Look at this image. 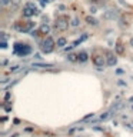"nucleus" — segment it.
Masks as SVG:
<instances>
[{
    "label": "nucleus",
    "mask_w": 133,
    "mask_h": 137,
    "mask_svg": "<svg viewBox=\"0 0 133 137\" xmlns=\"http://www.w3.org/2000/svg\"><path fill=\"white\" fill-rule=\"evenodd\" d=\"M86 39H87V34H83V36H82V37H80V39H77V40H76V41H74V43H73V46H74V47H76V46H77V44H80V43H83V41H84V40H86Z\"/></svg>",
    "instance_id": "18"
},
{
    "label": "nucleus",
    "mask_w": 133,
    "mask_h": 137,
    "mask_svg": "<svg viewBox=\"0 0 133 137\" xmlns=\"http://www.w3.org/2000/svg\"><path fill=\"white\" fill-rule=\"evenodd\" d=\"M86 23H87V24H93V26H96V24H97V20H96L95 17L87 16V17H86Z\"/></svg>",
    "instance_id": "16"
},
{
    "label": "nucleus",
    "mask_w": 133,
    "mask_h": 137,
    "mask_svg": "<svg viewBox=\"0 0 133 137\" xmlns=\"http://www.w3.org/2000/svg\"><path fill=\"white\" fill-rule=\"evenodd\" d=\"M123 106H125V103H117V104H114V106H113V107H112V109H113V110L116 111V110H119V109H122Z\"/></svg>",
    "instance_id": "21"
},
{
    "label": "nucleus",
    "mask_w": 133,
    "mask_h": 137,
    "mask_svg": "<svg viewBox=\"0 0 133 137\" xmlns=\"http://www.w3.org/2000/svg\"><path fill=\"white\" fill-rule=\"evenodd\" d=\"M79 54V62L80 63H86L87 60H89V54L86 53V51H80V53H77Z\"/></svg>",
    "instance_id": "11"
},
{
    "label": "nucleus",
    "mask_w": 133,
    "mask_h": 137,
    "mask_svg": "<svg viewBox=\"0 0 133 137\" xmlns=\"http://www.w3.org/2000/svg\"><path fill=\"white\" fill-rule=\"evenodd\" d=\"M40 4L42 6H46L47 4V0H40Z\"/></svg>",
    "instance_id": "25"
},
{
    "label": "nucleus",
    "mask_w": 133,
    "mask_h": 137,
    "mask_svg": "<svg viewBox=\"0 0 133 137\" xmlns=\"http://www.w3.org/2000/svg\"><path fill=\"white\" fill-rule=\"evenodd\" d=\"M129 102H133V97H132V99H130V100H129Z\"/></svg>",
    "instance_id": "27"
},
{
    "label": "nucleus",
    "mask_w": 133,
    "mask_h": 137,
    "mask_svg": "<svg viewBox=\"0 0 133 137\" xmlns=\"http://www.w3.org/2000/svg\"><path fill=\"white\" fill-rule=\"evenodd\" d=\"M33 67H53L52 63H33Z\"/></svg>",
    "instance_id": "14"
},
{
    "label": "nucleus",
    "mask_w": 133,
    "mask_h": 137,
    "mask_svg": "<svg viewBox=\"0 0 133 137\" xmlns=\"http://www.w3.org/2000/svg\"><path fill=\"white\" fill-rule=\"evenodd\" d=\"M69 26H70V23H69V17L66 14L56 17V20H54V29L57 32H65L69 29Z\"/></svg>",
    "instance_id": "1"
},
{
    "label": "nucleus",
    "mask_w": 133,
    "mask_h": 137,
    "mask_svg": "<svg viewBox=\"0 0 133 137\" xmlns=\"http://www.w3.org/2000/svg\"><path fill=\"white\" fill-rule=\"evenodd\" d=\"M10 3H11V0H0V4H2V7H7Z\"/></svg>",
    "instance_id": "20"
},
{
    "label": "nucleus",
    "mask_w": 133,
    "mask_h": 137,
    "mask_svg": "<svg viewBox=\"0 0 133 137\" xmlns=\"http://www.w3.org/2000/svg\"><path fill=\"white\" fill-rule=\"evenodd\" d=\"M66 43H67L66 37H59V39H57V41H56V46L62 49V47H65V46H66Z\"/></svg>",
    "instance_id": "13"
},
{
    "label": "nucleus",
    "mask_w": 133,
    "mask_h": 137,
    "mask_svg": "<svg viewBox=\"0 0 133 137\" xmlns=\"http://www.w3.org/2000/svg\"><path fill=\"white\" fill-rule=\"evenodd\" d=\"M79 24H80V20H79V19H77V17H76V19H73V20H72L70 26H72V27H77V26H79Z\"/></svg>",
    "instance_id": "19"
},
{
    "label": "nucleus",
    "mask_w": 133,
    "mask_h": 137,
    "mask_svg": "<svg viewBox=\"0 0 133 137\" xmlns=\"http://www.w3.org/2000/svg\"><path fill=\"white\" fill-rule=\"evenodd\" d=\"M0 47H2V49H6V47H7V43H6V41H2V43H0Z\"/></svg>",
    "instance_id": "24"
},
{
    "label": "nucleus",
    "mask_w": 133,
    "mask_h": 137,
    "mask_svg": "<svg viewBox=\"0 0 133 137\" xmlns=\"http://www.w3.org/2000/svg\"><path fill=\"white\" fill-rule=\"evenodd\" d=\"M54 46H56V41L53 40V37H50V36H47L46 39H44V41L42 43V51L46 54L52 53L54 50Z\"/></svg>",
    "instance_id": "4"
},
{
    "label": "nucleus",
    "mask_w": 133,
    "mask_h": 137,
    "mask_svg": "<svg viewBox=\"0 0 133 137\" xmlns=\"http://www.w3.org/2000/svg\"><path fill=\"white\" fill-rule=\"evenodd\" d=\"M105 56H106V63H107V66H110V67L116 66L117 59H116V56H114V53H113V51L106 50V51H105Z\"/></svg>",
    "instance_id": "7"
},
{
    "label": "nucleus",
    "mask_w": 133,
    "mask_h": 137,
    "mask_svg": "<svg viewBox=\"0 0 133 137\" xmlns=\"http://www.w3.org/2000/svg\"><path fill=\"white\" fill-rule=\"evenodd\" d=\"M22 13H23V17H32L34 14H39V10L33 3H26Z\"/></svg>",
    "instance_id": "6"
},
{
    "label": "nucleus",
    "mask_w": 133,
    "mask_h": 137,
    "mask_svg": "<svg viewBox=\"0 0 133 137\" xmlns=\"http://www.w3.org/2000/svg\"><path fill=\"white\" fill-rule=\"evenodd\" d=\"M67 60H69V62H79V54L70 53V54L67 56Z\"/></svg>",
    "instance_id": "15"
},
{
    "label": "nucleus",
    "mask_w": 133,
    "mask_h": 137,
    "mask_svg": "<svg viewBox=\"0 0 133 137\" xmlns=\"http://www.w3.org/2000/svg\"><path fill=\"white\" fill-rule=\"evenodd\" d=\"M130 46L133 47V39H130Z\"/></svg>",
    "instance_id": "26"
},
{
    "label": "nucleus",
    "mask_w": 133,
    "mask_h": 137,
    "mask_svg": "<svg viewBox=\"0 0 133 137\" xmlns=\"http://www.w3.org/2000/svg\"><path fill=\"white\" fill-rule=\"evenodd\" d=\"M20 69V66L19 64H16V66H11L10 67V73H14V72H17V70Z\"/></svg>",
    "instance_id": "23"
},
{
    "label": "nucleus",
    "mask_w": 133,
    "mask_h": 137,
    "mask_svg": "<svg viewBox=\"0 0 133 137\" xmlns=\"http://www.w3.org/2000/svg\"><path fill=\"white\" fill-rule=\"evenodd\" d=\"M49 32H50V26H49L47 23H43L40 27H39V34H40V36L49 34Z\"/></svg>",
    "instance_id": "9"
},
{
    "label": "nucleus",
    "mask_w": 133,
    "mask_h": 137,
    "mask_svg": "<svg viewBox=\"0 0 133 137\" xmlns=\"http://www.w3.org/2000/svg\"><path fill=\"white\" fill-rule=\"evenodd\" d=\"M33 27H34L33 22H16L14 23V29L20 33H29V32H32Z\"/></svg>",
    "instance_id": "3"
},
{
    "label": "nucleus",
    "mask_w": 133,
    "mask_h": 137,
    "mask_svg": "<svg viewBox=\"0 0 133 137\" xmlns=\"http://www.w3.org/2000/svg\"><path fill=\"white\" fill-rule=\"evenodd\" d=\"M32 53V47L27 44H22V43H16L14 44V54L17 56H27V54Z\"/></svg>",
    "instance_id": "5"
},
{
    "label": "nucleus",
    "mask_w": 133,
    "mask_h": 137,
    "mask_svg": "<svg viewBox=\"0 0 133 137\" xmlns=\"http://www.w3.org/2000/svg\"><path fill=\"white\" fill-rule=\"evenodd\" d=\"M113 111H114V110L112 109L110 111H106L105 114H102V116H100V120H102V121H106V120H109V118H110L112 116H113Z\"/></svg>",
    "instance_id": "12"
},
{
    "label": "nucleus",
    "mask_w": 133,
    "mask_h": 137,
    "mask_svg": "<svg viewBox=\"0 0 133 137\" xmlns=\"http://www.w3.org/2000/svg\"><path fill=\"white\" fill-rule=\"evenodd\" d=\"M19 4H20V0H11V3H10L11 10H16V9L19 7Z\"/></svg>",
    "instance_id": "17"
},
{
    "label": "nucleus",
    "mask_w": 133,
    "mask_h": 137,
    "mask_svg": "<svg viewBox=\"0 0 133 137\" xmlns=\"http://www.w3.org/2000/svg\"><path fill=\"white\" fill-rule=\"evenodd\" d=\"M92 63L95 64V67L97 69V70H103L105 66H107L106 57H103L102 54H99V53H95L92 56Z\"/></svg>",
    "instance_id": "2"
},
{
    "label": "nucleus",
    "mask_w": 133,
    "mask_h": 137,
    "mask_svg": "<svg viewBox=\"0 0 133 137\" xmlns=\"http://www.w3.org/2000/svg\"><path fill=\"white\" fill-rule=\"evenodd\" d=\"M93 117H95V114H93V113H90V114H87L86 117H83V118H82V121H87L89 118H93Z\"/></svg>",
    "instance_id": "22"
},
{
    "label": "nucleus",
    "mask_w": 133,
    "mask_h": 137,
    "mask_svg": "<svg viewBox=\"0 0 133 137\" xmlns=\"http://www.w3.org/2000/svg\"><path fill=\"white\" fill-rule=\"evenodd\" d=\"M103 17H105V19H107V20H114V19H117V17H119V11L114 10V9H110V10L105 11Z\"/></svg>",
    "instance_id": "8"
},
{
    "label": "nucleus",
    "mask_w": 133,
    "mask_h": 137,
    "mask_svg": "<svg viewBox=\"0 0 133 137\" xmlns=\"http://www.w3.org/2000/svg\"><path fill=\"white\" fill-rule=\"evenodd\" d=\"M114 50H116L117 54H125V46L120 43V41H117L116 46H114Z\"/></svg>",
    "instance_id": "10"
}]
</instances>
